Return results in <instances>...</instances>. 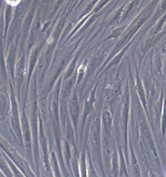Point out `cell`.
<instances>
[{
    "label": "cell",
    "mask_w": 166,
    "mask_h": 177,
    "mask_svg": "<svg viewBox=\"0 0 166 177\" xmlns=\"http://www.w3.org/2000/svg\"><path fill=\"white\" fill-rule=\"evenodd\" d=\"M93 101H94V96L93 93L91 95V100L90 101H87L86 105H85V113H84V116H86L87 114H89L92 110V106H93Z\"/></svg>",
    "instance_id": "6"
},
{
    "label": "cell",
    "mask_w": 166,
    "mask_h": 177,
    "mask_svg": "<svg viewBox=\"0 0 166 177\" xmlns=\"http://www.w3.org/2000/svg\"><path fill=\"white\" fill-rule=\"evenodd\" d=\"M67 137H68V140L70 141V142H73V141H74V138H73V132H72V130H71V128H70V126H68V129H67Z\"/></svg>",
    "instance_id": "8"
},
{
    "label": "cell",
    "mask_w": 166,
    "mask_h": 177,
    "mask_svg": "<svg viewBox=\"0 0 166 177\" xmlns=\"http://www.w3.org/2000/svg\"><path fill=\"white\" fill-rule=\"evenodd\" d=\"M23 75H24V62H23V58H21L19 61V64L17 65V79L19 81V84L22 81Z\"/></svg>",
    "instance_id": "4"
},
{
    "label": "cell",
    "mask_w": 166,
    "mask_h": 177,
    "mask_svg": "<svg viewBox=\"0 0 166 177\" xmlns=\"http://www.w3.org/2000/svg\"><path fill=\"white\" fill-rule=\"evenodd\" d=\"M23 131H24V137H25V140H26L27 144H30V141H31L30 130H29L28 121H27L26 116H25V114L23 115Z\"/></svg>",
    "instance_id": "2"
},
{
    "label": "cell",
    "mask_w": 166,
    "mask_h": 177,
    "mask_svg": "<svg viewBox=\"0 0 166 177\" xmlns=\"http://www.w3.org/2000/svg\"><path fill=\"white\" fill-rule=\"evenodd\" d=\"M72 84H73V82H72L71 79H65V83L63 85V90H62V96L66 97L69 94L70 90H71Z\"/></svg>",
    "instance_id": "5"
},
{
    "label": "cell",
    "mask_w": 166,
    "mask_h": 177,
    "mask_svg": "<svg viewBox=\"0 0 166 177\" xmlns=\"http://www.w3.org/2000/svg\"><path fill=\"white\" fill-rule=\"evenodd\" d=\"M103 122H104V127L106 129V132L109 133L110 132V128L112 125L111 122V117H110V113L109 112H105L103 114Z\"/></svg>",
    "instance_id": "3"
},
{
    "label": "cell",
    "mask_w": 166,
    "mask_h": 177,
    "mask_svg": "<svg viewBox=\"0 0 166 177\" xmlns=\"http://www.w3.org/2000/svg\"><path fill=\"white\" fill-rule=\"evenodd\" d=\"M69 110H70V115H71L72 120L74 122V125H76L78 115H79V108H78V102H77L76 96H73V99L71 100L69 105Z\"/></svg>",
    "instance_id": "1"
},
{
    "label": "cell",
    "mask_w": 166,
    "mask_h": 177,
    "mask_svg": "<svg viewBox=\"0 0 166 177\" xmlns=\"http://www.w3.org/2000/svg\"><path fill=\"white\" fill-rule=\"evenodd\" d=\"M6 106H7V101L6 98L4 96H2V104H1V110H2V115H4V113L6 111Z\"/></svg>",
    "instance_id": "7"
},
{
    "label": "cell",
    "mask_w": 166,
    "mask_h": 177,
    "mask_svg": "<svg viewBox=\"0 0 166 177\" xmlns=\"http://www.w3.org/2000/svg\"><path fill=\"white\" fill-rule=\"evenodd\" d=\"M65 153H66V159H69V146L67 142H65Z\"/></svg>",
    "instance_id": "9"
}]
</instances>
